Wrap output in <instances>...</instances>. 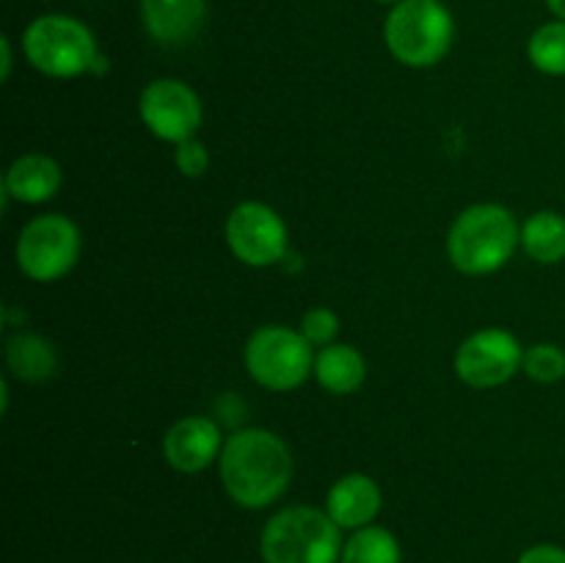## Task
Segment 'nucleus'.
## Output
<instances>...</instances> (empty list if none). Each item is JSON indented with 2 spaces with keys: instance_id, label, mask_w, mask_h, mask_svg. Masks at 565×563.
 Here are the masks:
<instances>
[{
  "instance_id": "39448f33",
  "label": "nucleus",
  "mask_w": 565,
  "mask_h": 563,
  "mask_svg": "<svg viewBox=\"0 0 565 563\" xmlns=\"http://www.w3.org/2000/svg\"><path fill=\"white\" fill-rule=\"evenodd\" d=\"M28 61L50 77H75L103 70L94 33L81 20L66 14L36 17L22 36Z\"/></svg>"
},
{
  "instance_id": "aec40b11",
  "label": "nucleus",
  "mask_w": 565,
  "mask_h": 563,
  "mask_svg": "<svg viewBox=\"0 0 565 563\" xmlns=\"http://www.w3.org/2000/svg\"><path fill=\"white\" fill-rule=\"evenodd\" d=\"M524 370H527L530 379L541 381V384L561 381L565 375V351L557 346H550V342L533 346L524 353Z\"/></svg>"
},
{
  "instance_id": "7ed1b4c3",
  "label": "nucleus",
  "mask_w": 565,
  "mask_h": 563,
  "mask_svg": "<svg viewBox=\"0 0 565 563\" xmlns=\"http://www.w3.org/2000/svg\"><path fill=\"white\" fill-rule=\"evenodd\" d=\"M513 215L500 204H475L463 210L452 224L447 248L450 259L463 274H489L513 254L519 241Z\"/></svg>"
},
{
  "instance_id": "5701e85b",
  "label": "nucleus",
  "mask_w": 565,
  "mask_h": 563,
  "mask_svg": "<svg viewBox=\"0 0 565 563\" xmlns=\"http://www.w3.org/2000/svg\"><path fill=\"white\" fill-rule=\"evenodd\" d=\"M519 563H565V550L552 544L530 546L527 552H522Z\"/></svg>"
},
{
  "instance_id": "f8f14e48",
  "label": "nucleus",
  "mask_w": 565,
  "mask_h": 563,
  "mask_svg": "<svg viewBox=\"0 0 565 563\" xmlns=\"http://www.w3.org/2000/svg\"><path fill=\"white\" fill-rule=\"evenodd\" d=\"M147 33L160 44H185L204 22V0H141Z\"/></svg>"
},
{
  "instance_id": "9d476101",
  "label": "nucleus",
  "mask_w": 565,
  "mask_h": 563,
  "mask_svg": "<svg viewBox=\"0 0 565 563\" xmlns=\"http://www.w3.org/2000/svg\"><path fill=\"white\" fill-rule=\"evenodd\" d=\"M141 116L154 136L182 144L202 125V105L191 86L174 77H160L143 88Z\"/></svg>"
},
{
  "instance_id": "423d86ee",
  "label": "nucleus",
  "mask_w": 565,
  "mask_h": 563,
  "mask_svg": "<svg viewBox=\"0 0 565 563\" xmlns=\"http://www.w3.org/2000/svg\"><path fill=\"white\" fill-rule=\"evenodd\" d=\"M312 342L285 326L254 331L246 346V368L268 390H292L303 384L312 368Z\"/></svg>"
},
{
  "instance_id": "20e7f679",
  "label": "nucleus",
  "mask_w": 565,
  "mask_h": 563,
  "mask_svg": "<svg viewBox=\"0 0 565 563\" xmlns=\"http://www.w3.org/2000/svg\"><path fill=\"white\" fill-rule=\"evenodd\" d=\"M386 47L406 66H434L450 50L456 22L441 0H401L384 25Z\"/></svg>"
},
{
  "instance_id": "6e6552de",
  "label": "nucleus",
  "mask_w": 565,
  "mask_h": 563,
  "mask_svg": "<svg viewBox=\"0 0 565 563\" xmlns=\"http://www.w3.org/2000/svg\"><path fill=\"white\" fill-rule=\"evenodd\" d=\"M524 364L516 337L502 329H486L469 337L456 353L458 379L469 386H500Z\"/></svg>"
},
{
  "instance_id": "1a4fd4ad",
  "label": "nucleus",
  "mask_w": 565,
  "mask_h": 563,
  "mask_svg": "<svg viewBox=\"0 0 565 563\" xmlns=\"http://www.w3.org/2000/svg\"><path fill=\"white\" fill-rule=\"evenodd\" d=\"M226 241H230L235 257L243 263L274 265L287 252L285 221L268 204H237L226 221Z\"/></svg>"
},
{
  "instance_id": "9b49d317",
  "label": "nucleus",
  "mask_w": 565,
  "mask_h": 563,
  "mask_svg": "<svg viewBox=\"0 0 565 563\" xmlns=\"http://www.w3.org/2000/svg\"><path fill=\"white\" fill-rule=\"evenodd\" d=\"M163 447L171 467L180 472H199L218 456V425L207 417H185L171 425Z\"/></svg>"
},
{
  "instance_id": "a878e982",
  "label": "nucleus",
  "mask_w": 565,
  "mask_h": 563,
  "mask_svg": "<svg viewBox=\"0 0 565 563\" xmlns=\"http://www.w3.org/2000/svg\"><path fill=\"white\" fill-rule=\"evenodd\" d=\"M379 3H401V0H379Z\"/></svg>"
},
{
  "instance_id": "a211bd4d",
  "label": "nucleus",
  "mask_w": 565,
  "mask_h": 563,
  "mask_svg": "<svg viewBox=\"0 0 565 563\" xmlns=\"http://www.w3.org/2000/svg\"><path fill=\"white\" fill-rule=\"evenodd\" d=\"M342 563H401V544L384 528H359L342 546Z\"/></svg>"
},
{
  "instance_id": "dca6fc26",
  "label": "nucleus",
  "mask_w": 565,
  "mask_h": 563,
  "mask_svg": "<svg viewBox=\"0 0 565 563\" xmlns=\"http://www.w3.org/2000/svg\"><path fill=\"white\" fill-rule=\"evenodd\" d=\"M522 243L535 263L555 265L565 259V219L555 210H541L524 224Z\"/></svg>"
},
{
  "instance_id": "4468645a",
  "label": "nucleus",
  "mask_w": 565,
  "mask_h": 563,
  "mask_svg": "<svg viewBox=\"0 0 565 563\" xmlns=\"http://www.w3.org/2000/svg\"><path fill=\"white\" fill-rule=\"evenodd\" d=\"M3 185L6 193L20 202H47L61 185V169L55 160L44 158V155H22L6 171Z\"/></svg>"
},
{
  "instance_id": "2eb2a0df",
  "label": "nucleus",
  "mask_w": 565,
  "mask_h": 563,
  "mask_svg": "<svg viewBox=\"0 0 565 563\" xmlns=\"http://www.w3.org/2000/svg\"><path fill=\"white\" fill-rule=\"evenodd\" d=\"M318 381L334 395H348L364 381V359L351 346H326L315 362Z\"/></svg>"
},
{
  "instance_id": "4be33fe9",
  "label": "nucleus",
  "mask_w": 565,
  "mask_h": 563,
  "mask_svg": "<svg viewBox=\"0 0 565 563\" xmlns=\"http://www.w3.org/2000/svg\"><path fill=\"white\" fill-rule=\"evenodd\" d=\"M174 160H177V169H180L185 177H202L210 166L207 149H204L202 141H193V138L177 144Z\"/></svg>"
},
{
  "instance_id": "f03ea898",
  "label": "nucleus",
  "mask_w": 565,
  "mask_h": 563,
  "mask_svg": "<svg viewBox=\"0 0 565 563\" xmlns=\"http://www.w3.org/2000/svg\"><path fill=\"white\" fill-rule=\"evenodd\" d=\"M265 563H337L340 524L318 508H285L263 530Z\"/></svg>"
},
{
  "instance_id": "6ab92c4d",
  "label": "nucleus",
  "mask_w": 565,
  "mask_h": 563,
  "mask_svg": "<svg viewBox=\"0 0 565 563\" xmlns=\"http://www.w3.org/2000/svg\"><path fill=\"white\" fill-rule=\"evenodd\" d=\"M527 55L535 70L546 75H565V22L552 20L530 36Z\"/></svg>"
},
{
  "instance_id": "393cba45",
  "label": "nucleus",
  "mask_w": 565,
  "mask_h": 563,
  "mask_svg": "<svg viewBox=\"0 0 565 563\" xmlns=\"http://www.w3.org/2000/svg\"><path fill=\"white\" fill-rule=\"evenodd\" d=\"M546 9H550L557 20L565 22V0H546Z\"/></svg>"
},
{
  "instance_id": "f3484780",
  "label": "nucleus",
  "mask_w": 565,
  "mask_h": 563,
  "mask_svg": "<svg viewBox=\"0 0 565 563\" xmlns=\"http://www.w3.org/2000/svg\"><path fill=\"white\" fill-rule=\"evenodd\" d=\"M9 368L25 381H42L55 373V353L44 340L33 334H17L6 342Z\"/></svg>"
},
{
  "instance_id": "ddd939ff",
  "label": "nucleus",
  "mask_w": 565,
  "mask_h": 563,
  "mask_svg": "<svg viewBox=\"0 0 565 563\" xmlns=\"http://www.w3.org/2000/svg\"><path fill=\"white\" fill-rule=\"evenodd\" d=\"M381 511V489L367 475H345L329 491V517L340 528H367Z\"/></svg>"
},
{
  "instance_id": "f257e3e1",
  "label": "nucleus",
  "mask_w": 565,
  "mask_h": 563,
  "mask_svg": "<svg viewBox=\"0 0 565 563\" xmlns=\"http://www.w3.org/2000/svg\"><path fill=\"white\" fill-rule=\"evenodd\" d=\"M292 478V458L270 431L248 428L230 436L221 450V480L243 508H265L285 495Z\"/></svg>"
},
{
  "instance_id": "b1692460",
  "label": "nucleus",
  "mask_w": 565,
  "mask_h": 563,
  "mask_svg": "<svg viewBox=\"0 0 565 563\" xmlns=\"http://www.w3.org/2000/svg\"><path fill=\"white\" fill-rule=\"evenodd\" d=\"M0 50H3V77H9V70H11V44L9 39H0Z\"/></svg>"
},
{
  "instance_id": "412c9836",
  "label": "nucleus",
  "mask_w": 565,
  "mask_h": 563,
  "mask_svg": "<svg viewBox=\"0 0 565 563\" xmlns=\"http://www.w3.org/2000/svg\"><path fill=\"white\" fill-rule=\"evenodd\" d=\"M337 329H340V320L331 309H309L301 320V334L307 337L312 346H331Z\"/></svg>"
},
{
  "instance_id": "0eeeda50",
  "label": "nucleus",
  "mask_w": 565,
  "mask_h": 563,
  "mask_svg": "<svg viewBox=\"0 0 565 563\" xmlns=\"http://www.w3.org/2000/svg\"><path fill=\"white\" fill-rule=\"evenodd\" d=\"M81 254V232L66 215H39L17 241V263L31 279H61Z\"/></svg>"
}]
</instances>
